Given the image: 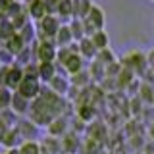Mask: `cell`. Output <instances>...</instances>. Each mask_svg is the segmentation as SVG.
I'll return each instance as SVG.
<instances>
[{
    "label": "cell",
    "mask_w": 154,
    "mask_h": 154,
    "mask_svg": "<svg viewBox=\"0 0 154 154\" xmlns=\"http://www.w3.org/2000/svg\"><path fill=\"white\" fill-rule=\"evenodd\" d=\"M62 104H64V100L60 98V94L42 89V93L31 102L29 116L37 125H50L56 118L62 116Z\"/></svg>",
    "instance_id": "cell-1"
},
{
    "label": "cell",
    "mask_w": 154,
    "mask_h": 154,
    "mask_svg": "<svg viewBox=\"0 0 154 154\" xmlns=\"http://www.w3.org/2000/svg\"><path fill=\"white\" fill-rule=\"evenodd\" d=\"M81 21H83V27H85V35H87V37H93L96 31H104L106 14H104V10L100 8V6L93 4L89 16H87L85 19H81Z\"/></svg>",
    "instance_id": "cell-2"
},
{
    "label": "cell",
    "mask_w": 154,
    "mask_h": 154,
    "mask_svg": "<svg viewBox=\"0 0 154 154\" xmlns=\"http://www.w3.org/2000/svg\"><path fill=\"white\" fill-rule=\"evenodd\" d=\"M16 93H19L23 96V98H27V100H35L38 94L42 93V85H41V79L38 77H31V75H25L23 77V81L19 83L17 87V91Z\"/></svg>",
    "instance_id": "cell-3"
},
{
    "label": "cell",
    "mask_w": 154,
    "mask_h": 154,
    "mask_svg": "<svg viewBox=\"0 0 154 154\" xmlns=\"http://www.w3.org/2000/svg\"><path fill=\"white\" fill-rule=\"evenodd\" d=\"M37 50L33 48L35 52V58L38 60V64H54V60L58 58V46L54 45V41H42V42H35Z\"/></svg>",
    "instance_id": "cell-4"
},
{
    "label": "cell",
    "mask_w": 154,
    "mask_h": 154,
    "mask_svg": "<svg viewBox=\"0 0 154 154\" xmlns=\"http://www.w3.org/2000/svg\"><path fill=\"white\" fill-rule=\"evenodd\" d=\"M23 77H25V73H23V67L17 66V64H12L8 67H4V73H2V85L8 87L10 91H14L16 93L19 83L23 81Z\"/></svg>",
    "instance_id": "cell-5"
},
{
    "label": "cell",
    "mask_w": 154,
    "mask_h": 154,
    "mask_svg": "<svg viewBox=\"0 0 154 154\" xmlns=\"http://www.w3.org/2000/svg\"><path fill=\"white\" fill-rule=\"evenodd\" d=\"M62 29V21L58 16H46L38 23V35L42 41H54V37L58 35V31Z\"/></svg>",
    "instance_id": "cell-6"
},
{
    "label": "cell",
    "mask_w": 154,
    "mask_h": 154,
    "mask_svg": "<svg viewBox=\"0 0 154 154\" xmlns=\"http://www.w3.org/2000/svg\"><path fill=\"white\" fill-rule=\"evenodd\" d=\"M123 66H125V69H129L131 73H144V69H148L146 56L141 54V52H129V54L123 58Z\"/></svg>",
    "instance_id": "cell-7"
},
{
    "label": "cell",
    "mask_w": 154,
    "mask_h": 154,
    "mask_svg": "<svg viewBox=\"0 0 154 154\" xmlns=\"http://www.w3.org/2000/svg\"><path fill=\"white\" fill-rule=\"evenodd\" d=\"M27 14H29V17H31L33 21L41 23L42 19L48 16L45 0H27Z\"/></svg>",
    "instance_id": "cell-8"
},
{
    "label": "cell",
    "mask_w": 154,
    "mask_h": 154,
    "mask_svg": "<svg viewBox=\"0 0 154 154\" xmlns=\"http://www.w3.org/2000/svg\"><path fill=\"white\" fill-rule=\"evenodd\" d=\"M62 66H64V69L69 75H77V73H81V71H83V58H81V54L75 50V52H71L69 58H67Z\"/></svg>",
    "instance_id": "cell-9"
},
{
    "label": "cell",
    "mask_w": 154,
    "mask_h": 154,
    "mask_svg": "<svg viewBox=\"0 0 154 154\" xmlns=\"http://www.w3.org/2000/svg\"><path fill=\"white\" fill-rule=\"evenodd\" d=\"M10 110H12L14 114H19V116H25L29 114V110H31V100L23 98L19 93H14V98H12V106H10Z\"/></svg>",
    "instance_id": "cell-10"
},
{
    "label": "cell",
    "mask_w": 154,
    "mask_h": 154,
    "mask_svg": "<svg viewBox=\"0 0 154 154\" xmlns=\"http://www.w3.org/2000/svg\"><path fill=\"white\" fill-rule=\"evenodd\" d=\"M71 42H75V38H73V35H71L69 25H62V29L58 31V35L54 37V45L58 48H69Z\"/></svg>",
    "instance_id": "cell-11"
},
{
    "label": "cell",
    "mask_w": 154,
    "mask_h": 154,
    "mask_svg": "<svg viewBox=\"0 0 154 154\" xmlns=\"http://www.w3.org/2000/svg\"><path fill=\"white\" fill-rule=\"evenodd\" d=\"M4 48H6V50H8V52H10V54H12L14 58H17V56L21 54V52L25 50V48H27V45L23 42V38L19 37V35H16V37H12V38H10V41L4 42Z\"/></svg>",
    "instance_id": "cell-12"
},
{
    "label": "cell",
    "mask_w": 154,
    "mask_h": 154,
    "mask_svg": "<svg viewBox=\"0 0 154 154\" xmlns=\"http://www.w3.org/2000/svg\"><path fill=\"white\" fill-rule=\"evenodd\" d=\"M77 50H79L81 58H87V60H91V58L98 56V50L94 48L93 41H91L89 37H85L83 41H79V42H77Z\"/></svg>",
    "instance_id": "cell-13"
},
{
    "label": "cell",
    "mask_w": 154,
    "mask_h": 154,
    "mask_svg": "<svg viewBox=\"0 0 154 154\" xmlns=\"http://www.w3.org/2000/svg\"><path fill=\"white\" fill-rule=\"evenodd\" d=\"M91 8H93L91 0H73V19H85Z\"/></svg>",
    "instance_id": "cell-14"
},
{
    "label": "cell",
    "mask_w": 154,
    "mask_h": 154,
    "mask_svg": "<svg viewBox=\"0 0 154 154\" xmlns=\"http://www.w3.org/2000/svg\"><path fill=\"white\" fill-rule=\"evenodd\" d=\"M58 73H56V66L54 64H38V79L41 83H50Z\"/></svg>",
    "instance_id": "cell-15"
},
{
    "label": "cell",
    "mask_w": 154,
    "mask_h": 154,
    "mask_svg": "<svg viewBox=\"0 0 154 154\" xmlns=\"http://www.w3.org/2000/svg\"><path fill=\"white\" fill-rule=\"evenodd\" d=\"M91 41H93V45L94 48L98 52H104V50H108V45H110V38L108 35H106V31H96L93 37H89Z\"/></svg>",
    "instance_id": "cell-16"
},
{
    "label": "cell",
    "mask_w": 154,
    "mask_h": 154,
    "mask_svg": "<svg viewBox=\"0 0 154 154\" xmlns=\"http://www.w3.org/2000/svg\"><path fill=\"white\" fill-rule=\"evenodd\" d=\"M12 98H14V91H10L8 87L0 85V112L10 110V106H12Z\"/></svg>",
    "instance_id": "cell-17"
},
{
    "label": "cell",
    "mask_w": 154,
    "mask_h": 154,
    "mask_svg": "<svg viewBox=\"0 0 154 154\" xmlns=\"http://www.w3.org/2000/svg\"><path fill=\"white\" fill-rule=\"evenodd\" d=\"M16 154H42V148L35 141H23L21 146L16 150Z\"/></svg>",
    "instance_id": "cell-18"
},
{
    "label": "cell",
    "mask_w": 154,
    "mask_h": 154,
    "mask_svg": "<svg viewBox=\"0 0 154 154\" xmlns=\"http://www.w3.org/2000/svg\"><path fill=\"white\" fill-rule=\"evenodd\" d=\"M69 29H71V35H73V38H75V42H79V41H83V38L87 37L85 35V27H83V21L81 19H71L69 23Z\"/></svg>",
    "instance_id": "cell-19"
},
{
    "label": "cell",
    "mask_w": 154,
    "mask_h": 154,
    "mask_svg": "<svg viewBox=\"0 0 154 154\" xmlns=\"http://www.w3.org/2000/svg\"><path fill=\"white\" fill-rule=\"evenodd\" d=\"M48 87H50V91L52 93H56V94H64L66 93V87H67V81H66V77H62V75H56L54 79L48 83Z\"/></svg>",
    "instance_id": "cell-20"
},
{
    "label": "cell",
    "mask_w": 154,
    "mask_h": 154,
    "mask_svg": "<svg viewBox=\"0 0 154 154\" xmlns=\"http://www.w3.org/2000/svg\"><path fill=\"white\" fill-rule=\"evenodd\" d=\"M56 16L71 17V19H73V0H60V6H58Z\"/></svg>",
    "instance_id": "cell-21"
},
{
    "label": "cell",
    "mask_w": 154,
    "mask_h": 154,
    "mask_svg": "<svg viewBox=\"0 0 154 154\" xmlns=\"http://www.w3.org/2000/svg\"><path fill=\"white\" fill-rule=\"evenodd\" d=\"M17 35L23 38V42H25V45H33V42H35V33H33V23L29 21L27 25H23V27L19 29V31H17Z\"/></svg>",
    "instance_id": "cell-22"
},
{
    "label": "cell",
    "mask_w": 154,
    "mask_h": 154,
    "mask_svg": "<svg viewBox=\"0 0 154 154\" xmlns=\"http://www.w3.org/2000/svg\"><path fill=\"white\" fill-rule=\"evenodd\" d=\"M64 123H66V118H64V116H60V118H56L54 122L48 125V131H50L52 135H60L62 131H64Z\"/></svg>",
    "instance_id": "cell-23"
},
{
    "label": "cell",
    "mask_w": 154,
    "mask_h": 154,
    "mask_svg": "<svg viewBox=\"0 0 154 154\" xmlns=\"http://www.w3.org/2000/svg\"><path fill=\"white\" fill-rule=\"evenodd\" d=\"M141 98H144L146 102L152 104V100H154V89L148 83H143L141 85Z\"/></svg>",
    "instance_id": "cell-24"
},
{
    "label": "cell",
    "mask_w": 154,
    "mask_h": 154,
    "mask_svg": "<svg viewBox=\"0 0 154 154\" xmlns=\"http://www.w3.org/2000/svg\"><path fill=\"white\" fill-rule=\"evenodd\" d=\"M10 125L4 122V118L0 116V144H4V139H6V135H8V131H10Z\"/></svg>",
    "instance_id": "cell-25"
},
{
    "label": "cell",
    "mask_w": 154,
    "mask_h": 154,
    "mask_svg": "<svg viewBox=\"0 0 154 154\" xmlns=\"http://www.w3.org/2000/svg\"><path fill=\"white\" fill-rule=\"evenodd\" d=\"M79 116H81L83 119H91V116H93V110H91V106H87V104L79 106Z\"/></svg>",
    "instance_id": "cell-26"
},
{
    "label": "cell",
    "mask_w": 154,
    "mask_h": 154,
    "mask_svg": "<svg viewBox=\"0 0 154 154\" xmlns=\"http://www.w3.org/2000/svg\"><path fill=\"white\" fill-rule=\"evenodd\" d=\"M146 64H148V69L154 71V46H152V50L146 54Z\"/></svg>",
    "instance_id": "cell-27"
},
{
    "label": "cell",
    "mask_w": 154,
    "mask_h": 154,
    "mask_svg": "<svg viewBox=\"0 0 154 154\" xmlns=\"http://www.w3.org/2000/svg\"><path fill=\"white\" fill-rule=\"evenodd\" d=\"M2 73H4V67H0V85H2Z\"/></svg>",
    "instance_id": "cell-28"
},
{
    "label": "cell",
    "mask_w": 154,
    "mask_h": 154,
    "mask_svg": "<svg viewBox=\"0 0 154 154\" xmlns=\"http://www.w3.org/2000/svg\"><path fill=\"white\" fill-rule=\"evenodd\" d=\"M2 154H16V150H6V152H2Z\"/></svg>",
    "instance_id": "cell-29"
},
{
    "label": "cell",
    "mask_w": 154,
    "mask_h": 154,
    "mask_svg": "<svg viewBox=\"0 0 154 154\" xmlns=\"http://www.w3.org/2000/svg\"><path fill=\"white\" fill-rule=\"evenodd\" d=\"M152 104H154V100H152Z\"/></svg>",
    "instance_id": "cell-30"
},
{
    "label": "cell",
    "mask_w": 154,
    "mask_h": 154,
    "mask_svg": "<svg viewBox=\"0 0 154 154\" xmlns=\"http://www.w3.org/2000/svg\"><path fill=\"white\" fill-rule=\"evenodd\" d=\"M152 2H154V0H152Z\"/></svg>",
    "instance_id": "cell-31"
},
{
    "label": "cell",
    "mask_w": 154,
    "mask_h": 154,
    "mask_svg": "<svg viewBox=\"0 0 154 154\" xmlns=\"http://www.w3.org/2000/svg\"><path fill=\"white\" fill-rule=\"evenodd\" d=\"M152 73H154V71H152Z\"/></svg>",
    "instance_id": "cell-32"
}]
</instances>
